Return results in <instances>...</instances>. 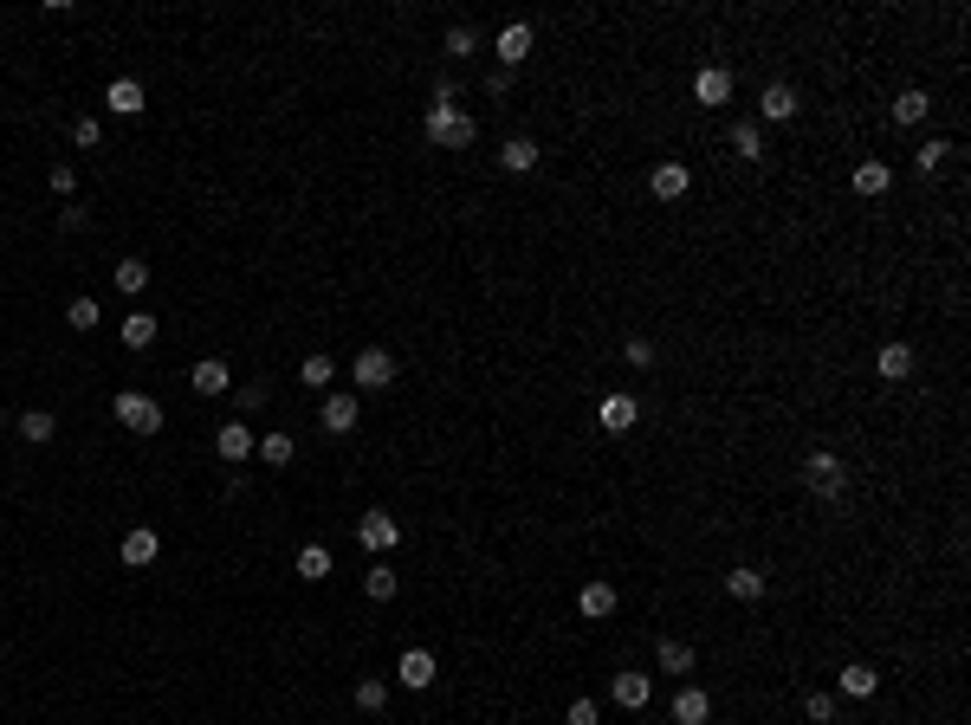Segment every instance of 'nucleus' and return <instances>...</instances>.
Returning <instances> with one entry per match:
<instances>
[{"label":"nucleus","instance_id":"1","mask_svg":"<svg viewBox=\"0 0 971 725\" xmlns=\"http://www.w3.org/2000/svg\"><path fill=\"white\" fill-rule=\"evenodd\" d=\"M428 143L434 149H473V136H480V123H473L467 111H454V104H428Z\"/></svg>","mask_w":971,"mask_h":725},{"label":"nucleus","instance_id":"2","mask_svg":"<svg viewBox=\"0 0 971 725\" xmlns=\"http://www.w3.org/2000/svg\"><path fill=\"white\" fill-rule=\"evenodd\" d=\"M803 486H810L816 499H842V486H849V467H842L836 454H823V447H816V454L803 460Z\"/></svg>","mask_w":971,"mask_h":725},{"label":"nucleus","instance_id":"3","mask_svg":"<svg viewBox=\"0 0 971 725\" xmlns=\"http://www.w3.org/2000/svg\"><path fill=\"white\" fill-rule=\"evenodd\" d=\"M111 415H117L130 434H156V428H162V408H156V395H143V389H123L117 402H111Z\"/></svg>","mask_w":971,"mask_h":725},{"label":"nucleus","instance_id":"4","mask_svg":"<svg viewBox=\"0 0 971 725\" xmlns=\"http://www.w3.org/2000/svg\"><path fill=\"white\" fill-rule=\"evenodd\" d=\"M350 382H357V389H389V382H395V357H389V350H376V344L357 350V363H350Z\"/></svg>","mask_w":971,"mask_h":725},{"label":"nucleus","instance_id":"5","mask_svg":"<svg viewBox=\"0 0 971 725\" xmlns=\"http://www.w3.org/2000/svg\"><path fill=\"white\" fill-rule=\"evenodd\" d=\"M434 674H441V667H434V654H428V648H402V661H395V680H402L408 693H428V687H434Z\"/></svg>","mask_w":971,"mask_h":725},{"label":"nucleus","instance_id":"6","mask_svg":"<svg viewBox=\"0 0 971 725\" xmlns=\"http://www.w3.org/2000/svg\"><path fill=\"white\" fill-rule=\"evenodd\" d=\"M395 538H402V525H395V518L389 512H363L357 518V544H363V551H395Z\"/></svg>","mask_w":971,"mask_h":725},{"label":"nucleus","instance_id":"7","mask_svg":"<svg viewBox=\"0 0 971 725\" xmlns=\"http://www.w3.org/2000/svg\"><path fill=\"white\" fill-rule=\"evenodd\" d=\"M596 421H603V434H628L641 421V402L635 395H603V402H596Z\"/></svg>","mask_w":971,"mask_h":725},{"label":"nucleus","instance_id":"8","mask_svg":"<svg viewBox=\"0 0 971 725\" xmlns=\"http://www.w3.org/2000/svg\"><path fill=\"white\" fill-rule=\"evenodd\" d=\"M357 415H363V408H357V395H350V389H337V395H324V408H318V421H324V434H350V428H357Z\"/></svg>","mask_w":971,"mask_h":725},{"label":"nucleus","instance_id":"9","mask_svg":"<svg viewBox=\"0 0 971 725\" xmlns=\"http://www.w3.org/2000/svg\"><path fill=\"white\" fill-rule=\"evenodd\" d=\"M531 26L525 20H512V26H499V39H492V52H499V65H525L531 59Z\"/></svg>","mask_w":971,"mask_h":725},{"label":"nucleus","instance_id":"10","mask_svg":"<svg viewBox=\"0 0 971 725\" xmlns=\"http://www.w3.org/2000/svg\"><path fill=\"white\" fill-rule=\"evenodd\" d=\"M726 98H732V72H726V65H706V72L693 78V104H706V111H719Z\"/></svg>","mask_w":971,"mask_h":725},{"label":"nucleus","instance_id":"11","mask_svg":"<svg viewBox=\"0 0 971 725\" xmlns=\"http://www.w3.org/2000/svg\"><path fill=\"white\" fill-rule=\"evenodd\" d=\"M648 188H654V201H680L693 188V169H687V162H661V169L648 175Z\"/></svg>","mask_w":971,"mask_h":725},{"label":"nucleus","instance_id":"12","mask_svg":"<svg viewBox=\"0 0 971 725\" xmlns=\"http://www.w3.org/2000/svg\"><path fill=\"white\" fill-rule=\"evenodd\" d=\"M609 693H615V706H622V713H641V706L654 700V680L648 674H615Z\"/></svg>","mask_w":971,"mask_h":725},{"label":"nucleus","instance_id":"13","mask_svg":"<svg viewBox=\"0 0 971 725\" xmlns=\"http://www.w3.org/2000/svg\"><path fill=\"white\" fill-rule=\"evenodd\" d=\"M797 111H803V104H797V91H790V85H764L758 91V117L764 123H790Z\"/></svg>","mask_w":971,"mask_h":725},{"label":"nucleus","instance_id":"14","mask_svg":"<svg viewBox=\"0 0 971 725\" xmlns=\"http://www.w3.org/2000/svg\"><path fill=\"white\" fill-rule=\"evenodd\" d=\"M214 454L234 460V467H240V460H253V428H246V421H227V428L214 434Z\"/></svg>","mask_w":971,"mask_h":725},{"label":"nucleus","instance_id":"15","mask_svg":"<svg viewBox=\"0 0 971 725\" xmlns=\"http://www.w3.org/2000/svg\"><path fill=\"white\" fill-rule=\"evenodd\" d=\"M188 382H195V395H227V389H234V369H227L221 357H208V363L188 369Z\"/></svg>","mask_w":971,"mask_h":725},{"label":"nucleus","instance_id":"16","mask_svg":"<svg viewBox=\"0 0 971 725\" xmlns=\"http://www.w3.org/2000/svg\"><path fill=\"white\" fill-rule=\"evenodd\" d=\"M615 603H622V596H615L609 583H583V596H577V615H583V622H609V615H615Z\"/></svg>","mask_w":971,"mask_h":725},{"label":"nucleus","instance_id":"17","mask_svg":"<svg viewBox=\"0 0 971 725\" xmlns=\"http://www.w3.org/2000/svg\"><path fill=\"white\" fill-rule=\"evenodd\" d=\"M726 596H732V603H758V596H764V570L758 564H732L726 570Z\"/></svg>","mask_w":971,"mask_h":725},{"label":"nucleus","instance_id":"18","mask_svg":"<svg viewBox=\"0 0 971 725\" xmlns=\"http://www.w3.org/2000/svg\"><path fill=\"white\" fill-rule=\"evenodd\" d=\"M156 551H162V538L149 525H136L130 538H123V564H130V570H149V564H156Z\"/></svg>","mask_w":971,"mask_h":725},{"label":"nucleus","instance_id":"19","mask_svg":"<svg viewBox=\"0 0 971 725\" xmlns=\"http://www.w3.org/2000/svg\"><path fill=\"white\" fill-rule=\"evenodd\" d=\"M104 104H111V117H143V85H136V78H117L111 91H104Z\"/></svg>","mask_w":971,"mask_h":725},{"label":"nucleus","instance_id":"20","mask_svg":"<svg viewBox=\"0 0 971 725\" xmlns=\"http://www.w3.org/2000/svg\"><path fill=\"white\" fill-rule=\"evenodd\" d=\"M706 719H713V700L700 687H680L674 693V725H706Z\"/></svg>","mask_w":971,"mask_h":725},{"label":"nucleus","instance_id":"21","mask_svg":"<svg viewBox=\"0 0 971 725\" xmlns=\"http://www.w3.org/2000/svg\"><path fill=\"white\" fill-rule=\"evenodd\" d=\"M499 169L505 175H531L538 169V143H531V136H512V143L499 149Z\"/></svg>","mask_w":971,"mask_h":725},{"label":"nucleus","instance_id":"22","mask_svg":"<svg viewBox=\"0 0 971 725\" xmlns=\"http://www.w3.org/2000/svg\"><path fill=\"white\" fill-rule=\"evenodd\" d=\"M887 188H894V169H887V162H874V156L855 162V195L874 201V195H887Z\"/></svg>","mask_w":971,"mask_h":725},{"label":"nucleus","instance_id":"23","mask_svg":"<svg viewBox=\"0 0 971 725\" xmlns=\"http://www.w3.org/2000/svg\"><path fill=\"white\" fill-rule=\"evenodd\" d=\"M874 369H881V382H907V376H913V350H907V344H881Z\"/></svg>","mask_w":971,"mask_h":725},{"label":"nucleus","instance_id":"24","mask_svg":"<svg viewBox=\"0 0 971 725\" xmlns=\"http://www.w3.org/2000/svg\"><path fill=\"white\" fill-rule=\"evenodd\" d=\"M20 434L33 447H46L52 434H59V415H52V408H20Z\"/></svg>","mask_w":971,"mask_h":725},{"label":"nucleus","instance_id":"25","mask_svg":"<svg viewBox=\"0 0 971 725\" xmlns=\"http://www.w3.org/2000/svg\"><path fill=\"white\" fill-rule=\"evenodd\" d=\"M726 143H732V156H738V162H758V156H764V123H732Z\"/></svg>","mask_w":971,"mask_h":725},{"label":"nucleus","instance_id":"26","mask_svg":"<svg viewBox=\"0 0 971 725\" xmlns=\"http://www.w3.org/2000/svg\"><path fill=\"white\" fill-rule=\"evenodd\" d=\"M836 680H842V693H849V700H868V693H874V687H881V674H874V667H868V661H849V667H842V674H836Z\"/></svg>","mask_w":971,"mask_h":725},{"label":"nucleus","instance_id":"27","mask_svg":"<svg viewBox=\"0 0 971 725\" xmlns=\"http://www.w3.org/2000/svg\"><path fill=\"white\" fill-rule=\"evenodd\" d=\"M654 661H661V674H693V648H687V641H674V635L654 641Z\"/></svg>","mask_w":971,"mask_h":725},{"label":"nucleus","instance_id":"28","mask_svg":"<svg viewBox=\"0 0 971 725\" xmlns=\"http://www.w3.org/2000/svg\"><path fill=\"white\" fill-rule=\"evenodd\" d=\"M253 454L266 460V467H292V454H298V447H292V434H259V441H253Z\"/></svg>","mask_w":971,"mask_h":725},{"label":"nucleus","instance_id":"29","mask_svg":"<svg viewBox=\"0 0 971 725\" xmlns=\"http://www.w3.org/2000/svg\"><path fill=\"white\" fill-rule=\"evenodd\" d=\"M926 111H933V98H926L920 85H907V91L894 98V123H926Z\"/></svg>","mask_w":971,"mask_h":725},{"label":"nucleus","instance_id":"30","mask_svg":"<svg viewBox=\"0 0 971 725\" xmlns=\"http://www.w3.org/2000/svg\"><path fill=\"white\" fill-rule=\"evenodd\" d=\"M298 577H305V583H324V577H331V551H324V544H305V551H298Z\"/></svg>","mask_w":971,"mask_h":725},{"label":"nucleus","instance_id":"31","mask_svg":"<svg viewBox=\"0 0 971 725\" xmlns=\"http://www.w3.org/2000/svg\"><path fill=\"white\" fill-rule=\"evenodd\" d=\"M98 318H104V305H98V298H85V292L65 305V324H72V331H98Z\"/></svg>","mask_w":971,"mask_h":725},{"label":"nucleus","instance_id":"32","mask_svg":"<svg viewBox=\"0 0 971 725\" xmlns=\"http://www.w3.org/2000/svg\"><path fill=\"white\" fill-rule=\"evenodd\" d=\"M123 344L149 350V344H156V318H149V311H130V318H123Z\"/></svg>","mask_w":971,"mask_h":725},{"label":"nucleus","instance_id":"33","mask_svg":"<svg viewBox=\"0 0 971 725\" xmlns=\"http://www.w3.org/2000/svg\"><path fill=\"white\" fill-rule=\"evenodd\" d=\"M363 590H369V603H395V570L389 564L363 570Z\"/></svg>","mask_w":971,"mask_h":725},{"label":"nucleus","instance_id":"34","mask_svg":"<svg viewBox=\"0 0 971 725\" xmlns=\"http://www.w3.org/2000/svg\"><path fill=\"white\" fill-rule=\"evenodd\" d=\"M331 376H337L331 357H305V363H298V382H305V389H331Z\"/></svg>","mask_w":971,"mask_h":725},{"label":"nucleus","instance_id":"35","mask_svg":"<svg viewBox=\"0 0 971 725\" xmlns=\"http://www.w3.org/2000/svg\"><path fill=\"white\" fill-rule=\"evenodd\" d=\"M149 285V259H117V292H143Z\"/></svg>","mask_w":971,"mask_h":725},{"label":"nucleus","instance_id":"36","mask_svg":"<svg viewBox=\"0 0 971 725\" xmlns=\"http://www.w3.org/2000/svg\"><path fill=\"white\" fill-rule=\"evenodd\" d=\"M389 706V687L382 680H357V713H382Z\"/></svg>","mask_w":971,"mask_h":725},{"label":"nucleus","instance_id":"37","mask_svg":"<svg viewBox=\"0 0 971 725\" xmlns=\"http://www.w3.org/2000/svg\"><path fill=\"white\" fill-rule=\"evenodd\" d=\"M447 52H454V59L480 52V33H473V26H447Z\"/></svg>","mask_w":971,"mask_h":725},{"label":"nucleus","instance_id":"38","mask_svg":"<svg viewBox=\"0 0 971 725\" xmlns=\"http://www.w3.org/2000/svg\"><path fill=\"white\" fill-rule=\"evenodd\" d=\"M946 156H952V143H946V136H933V143H920V156H913V162H920V169L933 175V169H939Z\"/></svg>","mask_w":971,"mask_h":725},{"label":"nucleus","instance_id":"39","mask_svg":"<svg viewBox=\"0 0 971 725\" xmlns=\"http://www.w3.org/2000/svg\"><path fill=\"white\" fill-rule=\"evenodd\" d=\"M622 357H628V369H654V344H648V337H628Z\"/></svg>","mask_w":971,"mask_h":725},{"label":"nucleus","instance_id":"40","mask_svg":"<svg viewBox=\"0 0 971 725\" xmlns=\"http://www.w3.org/2000/svg\"><path fill=\"white\" fill-rule=\"evenodd\" d=\"M98 136H104L98 117H78V123H72V143H78V149H98Z\"/></svg>","mask_w":971,"mask_h":725},{"label":"nucleus","instance_id":"41","mask_svg":"<svg viewBox=\"0 0 971 725\" xmlns=\"http://www.w3.org/2000/svg\"><path fill=\"white\" fill-rule=\"evenodd\" d=\"M803 713H810L816 725H836V700H829V693H810V700H803Z\"/></svg>","mask_w":971,"mask_h":725},{"label":"nucleus","instance_id":"42","mask_svg":"<svg viewBox=\"0 0 971 725\" xmlns=\"http://www.w3.org/2000/svg\"><path fill=\"white\" fill-rule=\"evenodd\" d=\"M259 402H266V382H246V389H234V408H240V415H253Z\"/></svg>","mask_w":971,"mask_h":725},{"label":"nucleus","instance_id":"43","mask_svg":"<svg viewBox=\"0 0 971 725\" xmlns=\"http://www.w3.org/2000/svg\"><path fill=\"white\" fill-rule=\"evenodd\" d=\"M72 188H78V169L72 162H52V195H72Z\"/></svg>","mask_w":971,"mask_h":725},{"label":"nucleus","instance_id":"44","mask_svg":"<svg viewBox=\"0 0 971 725\" xmlns=\"http://www.w3.org/2000/svg\"><path fill=\"white\" fill-rule=\"evenodd\" d=\"M570 725H596V700H570Z\"/></svg>","mask_w":971,"mask_h":725},{"label":"nucleus","instance_id":"45","mask_svg":"<svg viewBox=\"0 0 971 725\" xmlns=\"http://www.w3.org/2000/svg\"><path fill=\"white\" fill-rule=\"evenodd\" d=\"M0 421H7V415H0Z\"/></svg>","mask_w":971,"mask_h":725}]
</instances>
